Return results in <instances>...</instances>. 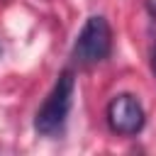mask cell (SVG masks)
Listing matches in <instances>:
<instances>
[{
    "instance_id": "cell-4",
    "label": "cell",
    "mask_w": 156,
    "mask_h": 156,
    "mask_svg": "<svg viewBox=\"0 0 156 156\" xmlns=\"http://www.w3.org/2000/svg\"><path fill=\"white\" fill-rule=\"evenodd\" d=\"M146 10H149V15L156 17V0H146Z\"/></svg>"
},
{
    "instance_id": "cell-2",
    "label": "cell",
    "mask_w": 156,
    "mask_h": 156,
    "mask_svg": "<svg viewBox=\"0 0 156 156\" xmlns=\"http://www.w3.org/2000/svg\"><path fill=\"white\" fill-rule=\"evenodd\" d=\"M110 49H112V32H110L107 20L100 15L88 17L83 29L76 37V46H73L76 61L83 66L100 63L110 56Z\"/></svg>"
},
{
    "instance_id": "cell-5",
    "label": "cell",
    "mask_w": 156,
    "mask_h": 156,
    "mask_svg": "<svg viewBox=\"0 0 156 156\" xmlns=\"http://www.w3.org/2000/svg\"><path fill=\"white\" fill-rule=\"evenodd\" d=\"M151 71L156 73V46H154V51H151Z\"/></svg>"
},
{
    "instance_id": "cell-3",
    "label": "cell",
    "mask_w": 156,
    "mask_h": 156,
    "mask_svg": "<svg viewBox=\"0 0 156 156\" xmlns=\"http://www.w3.org/2000/svg\"><path fill=\"white\" fill-rule=\"evenodd\" d=\"M107 122L112 127V132L117 134H124V136H132V134H139L146 117H144V110L139 105V100L134 95H115L107 105Z\"/></svg>"
},
{
    "instance_id": "cell-1",
    "label": "cell",
    "mask_w": 156,
    "mask_h": 156,
    "mask_svg": "<svg viewBox=\"0 0 156 156\" xmlns=\"http://www.w3.org/2000/svg\"><path fill=\"white\" fill-rule=\"evenodd\" d=\"M73 90H76V78L71 71H63L58 80L54 83L51 93L46 95L44 105L39 107L34 117V129L41 136H56L63 132L71 105H73Z\"/></svg>"
}]
</instances>
